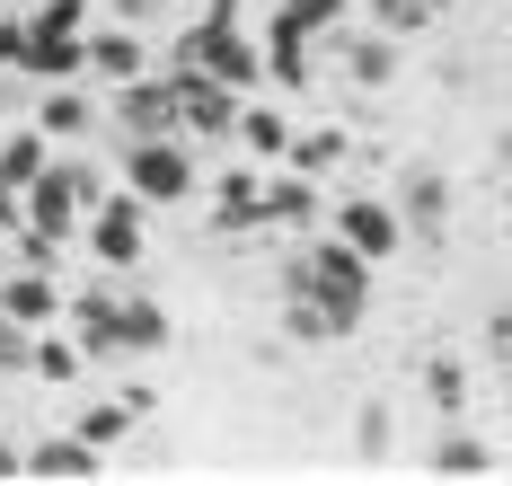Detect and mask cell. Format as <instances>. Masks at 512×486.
I'll return each mask as SVG.
<instances>
[{
  "instance_id": "1",
  "label": "cell",
  "mask_w": 512,
  "mask_h": 486,
  "mask_svg": "<svg viewBox=\"0 0 512 486\" xmlns=\"http://www.w3.org/2000/svg\"><path fill=\"white\" fill-rule=\"evenodd\" d=\"M283 292H301V301H327L336 319H362V301H371V257H362V248H345V239H318L309 257H292Z\"/></svg>"
},
{
  "instance_id": "2",
  "label": "cell",
  "mask_w": 512,
  "mask_h": 486,
  "mask_svg": "<svg viewBox=\"0 0 512 486\" xmlns=\"http://www.w3.org/2000/svg\"><path fill=\"white\" fill-rule=\"evenodd\" d=\"M177 62L212 71V80H221V89H239V98H248L256 80H265V54H256L248 36H239V9H230V0H221V9H212L204 27H195V36L177 45Z\"/></svg>"
},
{
  "instance_id": "3",
  "label": "cell",
  "mask_w": 512,
  "mask_h": 486,
  "mask_svg": "<svg viewBox=\"0 0 512 486\" xmlns=\"http://www.w3.org/2000/svg\"><path fill=\"white\" fill-rule=\"evenodd\" d=\"M124 177H133V195H142V204H177V195H195V160H186V142H177V133L133 142Z\"/></svg>"
},
{
  "instance_id": "4",
  "label": "cell",
  "mask_w": 512,
  "mask_h": 486,
  "mask_svg": "<svg viewBox=\"0 0 512 486\" xmlns=\"http://www.w3.org/2000/svg\"><path fill=\"white\" fill-rule=\"evenodd\" d=\"M168 89H177V124H186V133H230V124H239V89H221L195 62H177Z\"/></svg>"
},
{
  "instance_id": "5",
  "label": "cell",
  "mask_w": 512,
  "mask_h": 486,
  "mask_svg": "<svg viewBox=\"0 0 512 486\" xmlns=\"http://www.w3.org/2000/svg\"><path fill=\"white\" fill-rule=\"evenodd\" d=\"M336 239H345V248H362V257L380 266V257H398L407 221H398V204H380V195H354V204H345V221H336Z\"/></svg>"
},
{
  "instance_id": "6",
  "label": "cell",
  "mask_w": 512,
  "mask_h": 486,
  "mask_svg": "<svg viewBox=\"0 0 512 486\" xmlns=\"http://www.w3.org/2000/svg\"><path fill=\"white\" fill-rule=\"evenodd\" d=\"M89 239H98L106 266H133L142 257V195H98L89 204Z\"/></svg>"
},
{
  "instance_id": "7",
  "label": "cell",
  "mask_w": 512,
  "mask_h": 486,
  "mask_svg": "<svg viewBox=\"0 0 512 486\" xmlns=\"http://www.w3.org/2000/svg\"><path fill=\"white\" fill-rule=\"evenodd\" d=\"M115 124H124L133 142H151V133H177V89H168V80H124V98H115Z\"/></svg>"
},
{
  "instance_id": "8",
  "label": "cell",
  "mask_w": 512,
  "mask_h": 486,
  "mask_svg": "<svg viewBox=\"0 0 512 486\" xmlns=\"http://www.w3.org/2000/svg\"><path fill=\"white\" fill-rule=\"evenodd\" d=\"M80 62H89V36H62V27H36L27 18V54H18L27 80H71Z\"/></svg>"
},
{
  "instance_id": "9",
  "label": "cell",
  "mask_w": 512,
  "mask_h": 486,
  "mask_svg": "<svg viewBox=\"0 0 512 486\" xmlns=\"http://www.w3.org/2000/svg\"><path fill=\"white\" fill-rule=\"evenodd\" d=\"M71 319H80V354H89V363L124 354V301H115V292H80Z\"/></svg>"
},
{
  "instance_id": "10",
  "label": "cell",
  "mask_w": 512,
  "mask_h": 486,
  "mask_svg": "<svg viewBox=\"0 0 512 486\" xmlns=\"http://www.w3.org/2000/svg\"><path fill=\"white\" fill-rule=\"evenodd\" d=\"M0 310H9L18 327H45L53 310H62V292L45 283V266H27V274H9V283H0Z\"/></svg>"
},
{
  "instance_id": "11",
  "label": "cell",
  "mask_w": 512,
  "mask_h": 486,
  "mask_svg": "<svg viewBox=\"0 0 512 486\" xmlns=\"http://www.w3.org/2000/svg\"><path fill=\"white\" fill-rule=\"evenodd\" d=\"M212 221H221V230H256V221H265V186H256L248 168H230V177L212 186Z\"/></svg>"
},
{
  "instance_id": "12",
  "label": "cell",
  "mask_w": 512,
  "mask_h": 486,
  "mask_svg": "<svg viewBox=\"0 0 512 486\" xmlns=\"http://www.w3.org/2000/svg\"><path fill=\"white\" fill-rule=\"evenodd\" d=\"M27 478H98V442H80V433L36 442V451H27Z\"/></svg>"
},
{
  "instance_id": "13",
  "label": "cell",
  "mask_w": 512,
  "mask_h": 486,
  "mask_svg": "<svg viewBox=\"0 0 512 486\" xmlns=\"http://www.w3.org/2000/svg\"><path fill=\"white\" fill-rule=\"evenodd\" d=\"M265 71H274L283 89H301V80H309V36L292 27V18H274V27H265Z\"/></svg>"
},
{
  "instance_id": "14",
  "label": "cell",
  "mask_w": 512,
  "mask_h": 486,
  "mask_svg": "<svg viewBox=\"0 0 512 486\" xmlns=\"http://www.w3.org/2000/svg\"><path fill=\"white\" fill-rule=\"evenodd\" d=\"M442 213H451V186H442V168H415L407 195H398V221H415V230H442Z\"/></svg>"
},
{
  "instance_id": "15",
  "label": "cell",
  "mask_w": 512,
  "mask_h": 486,
  "mask_svg": "<svg viewBox=\"0 0 512 486\" xmlns=\"http://www.w3.org/2000/svg\"><path fill=\"white\" fill-rule=\"evenodd\" d=\"M283 327H292L301 345H336V336H345L354 319H336L327 301H301V292H283Z\"/></svg>"
},
{
  "instance_id": "16",
  "label": "cell",
  "mask_w": 512,
  "mask_h": 486,
  "mask_svg": "<svg viewBox=\"0 0 512 486\" xmlns=\"http://www.w3.org/2000/svg\"><path fill=\"white\" fill-rule=\"evenodd\" d=\"M265 221H292V230H301V221H318V186H309L301 168L265 186Z\"/></svg>"
},
{
  "instance_id": "17",
  "label": "cell",
  "mask_w": 512,
  "mask_h": 486,
  "mask_svg": "<svg viewBox=\"0 0 512 486\" xmlns=\"http://www.w3.org/2000/svg\"><path fill=\"white\" fill-rule=\"evenodd\" d=\"M230 133H248L256 160H283V151H292V124H283L274 107H239V124H230Z\"/></svg>"
},
{
  "instance_id": "18",
  "label": "cell",
  "mask_w": 512,
  "mask_h": 486,
  "mask_svg": "<svg viewBox=\"0 0 512 486\" xmlns=\"http://www.w3.org/2000/svg\"><path fill=\"white\" fill-rule=\"evenodd\" d=\"M433 469H442V478H477V469H495V451H486L477 433H442V442H433Z\"/></svg>"
},
{
  "instance_id": "19",
  "label": "cell",
  "mask_w": 512,
  "mask_h": 486,
  "mask_svg": "<svg viewBox=\"0 0 512 486\" xmlns=\"http://www.w3.org/2000/svg\"><path fill=\"white\" fill-rule=\"evenodd\" d=\"M80 363H89L80 345H62V336H45V327H36V354H27V372H36V380H53V389H62V380H80Z\"/></svg>"
},
{
  "instance_id": "20",
  "label": "cell",
  "mask_w": 512,
  "mask_h": 486,
  "mask_svg": "<svg viewBox=\"0 0 512 486\" xmlns=\"http://www.w3.org/2000/svg\"><path fill=\"white\" fill-rule=\"evenodd\" d=\"M89 62H98L115 89H124V80H142V45H133V36H89Z\"/></svg>"
},
{
  "instance_id": "21",
  "label": "cell",
  "mask_w": 512,
  "mask_h": 486,
  "mask_svg": "<svg viewBox=\"0 0 512 486\" xmlns=\"http://www.w3.org/2000/svg\"><path fill=\"white\" fill-rule=\"evenodd\" d=\"M151 345H168V310L159 301H124V354H151Z\"/></svg>"
},
{
  "instance_id": "22",
  "label": "cell",
  "mask_w": 512,
  "mask_h": 486,
  "mask_svg": "<svg viewBox=\"0 0 512 486\" xmlns=\"http://www.w3.org/2000/svg\"><path fill=\"white\" fill-rule=\"evenodd\" d=\"M36 168H45V124H36V133H9V142H0V177H9V186H27Z\"/></svg>"
},
{
  "instance_id": "23",
  "label": "cell",
  "mask_w": 512,
  "mask_h": 486,
  "mask_svg": "<svg viewBox=\"0 0 512 486\" xmlns=\"http://www.w3.org/2000/svg\"><path fill=\"white\" fill-rule=\"evenodd\" d=\"M424 389H433V407H442V416H460V407H468V372L451 363V354H433V363H424Z\"/></svg>"
},
{
  "instance_id": "24",
  "label": "cell",
  "mask_w": 512,
  "mask_h": 486,
  "mask_svg": "<svg viewBox=\"0 0 512 486\" xmlns=\"http://www.w3.org/2000/svg\"><path fill=\"white\" fill-rule=\"evenodd\" d=\"M36 124H45V133H62V142H71V133H89V124H98V115H89V98H71V89H53L45 107H36Z\"/></svg>"
},
{
  "instance_id": "25",
  "label": "cell",
  "mask_w": 512,
  "mask_h": 486,
  "mask_svg": "<svg viewBox=\"0 0 512 486\" xmlns=\"http://www.w3.org/2000/svg\"><path fill=\"white\" fill-rule=\"evenodd\" d=\"M283 160L301 168V177H318V168L345 160V133H292V151H283Z\"/></svg>"
},
{
  "instance_id": "26",
  "label": "cell",
  "mask_w": 512,
  "mask_h": 486,
  "mask_svg": "<svg viewBox=\"0 0 512 486\" xmlns=\"http://www.w3.org/2000/svg\"><path fill=\"white\" fill-rule=\"evenodd\" d=\"M345 54H354V62H345V71H354L362 89H380V80L398 71V54H389V36H362V45H345Z\"/></svg>"
},
{
  "instance_id": "27",
  "label": "cell",
  "mask_w": 512,
  "mask_h": 486,
  "mask_svg": "<svg viewBox=\"0 0 512 486\" xmlns=\"http://www.w3.org/2000/svg\"><path fill=\"white\" fill-rule=\"evenodd\" d=\"M124 425H133V407H124V398H115V407H80V442H124Z\"/></svg>"
},
{
  "instance_id": "28",
  "label": "cell",
  "mask_w": 512,
  "mask_h": 486,
  "mask_svg": "<svg viewBox=\"0 0 512 486\" xmlns=\"http://www.w3.org/2000/svg\"><path fill=\"white\" fill-rule=\"evenodd\" d=\"M371 18H380V36H415L433 18V0H371Z\"/></svg>"
},
{
  "instance_id": "29",
  "label": "cell",
  "mask_w": 512,
  "mask_h": 486,
  "mask_svg": "<svg viewBox=\"0 0 512 486\" xmlns=\"http://www.w3.org/2000/svg\"><path fill=\"white\" fill-rule=\"evenodd\" d=\"M283 18H292L301 36H327V27L345 18V0H283Z\"/></svg>"
},
{
  "instance_id": "30",
  "label": "cell",
  "mask_w": 512,
  "mask_h": 486,
  "mask_svg": "<svg viewBox=\"0 0 512 486\" xmlns=\"http://www.w3.org/2000/svg\"><path fill=\"white\" fill-rule=\"evenodd\" d=\"M27 354H36V327H18L0 310V372H27Z\"/></svg>"
},
{
  "instance_id": "31",
  "label": "cell",
  "mask_w": 512,
  "mask_h": 486,
  "mask_svg": "<svg viewBox=\"0 0 512 486\" xmlns=\"http://www.w3.org/2000/svg\"><path fill=\"white\" fill-rule=\"evenodd\" d=\"M354 451H362V460H380V451H389V407H362V425H354Z\"/></svg>"
},
{
  "instance_id": "32",
  "label": "cell",
  "mask_w": 512,
  "mask_h": 486,
  "mask_svg": "<svg viewBox=\"0 0 512 486\" xmlns=\"http://www.w3.org/2000/svg\"><path fill=\"white\" fill-rule=\"evenodd\" d=\"M80 18H89L80 0H45V9H36V27H62V36H80Z\"/></svg>"
},
{
  "instance_id": "33",
  "label": "cell",
  "mask_w": 512,
  "mask_h": 486,
  "mask_svg": "<svg viewBox=\"0 0 512 486\" xmlns=\"http://www.w3.org/2000/svg\"><path fill=\"white\" fill-rule=\"evenodd\" d=\"M486 345H495V363H512V310H495V319H486Z\"/></svg>"
},
{
  "instance_id": "34",
  "label": "cell",
  "mask_w": 512,
  "mask_h": 486,
  "mask_svg": "<svg viewBox=\"0 0 512 486\" xmlns=\"http://www.w3.org/2000/svg\"><path fill=\"white\" fill-rule=\"evenodd\" d=\"M18 54H27V27H9V18H0V71H18Z\"/></svg>"
},
{
  "instance_id": "35",
  "label": "cell",
  "mask_w": 512,
  "mask_h": 486,
  "mask_svg": "<svg viewBox=\"0 0 512 486\" xmlns=\"http://www.w3.org/2000/svg\"><path fill=\"white\" fill-rule=\"evenodd\" d=\"M18 469H27V451H18V442H0V478H18Z\"/></svg>"
},
{
  "instance_id": "36",
  "label": "cell",
  "mask_w": 512,
  "mask_h": 486,
  "mask_svg": "<svg viewBox=\"0 0 512 486\" xmlns=\"http://www.w3.org/2000/svg\"><path fill=\"white\" fill-rule=\"evenodd\" d=\"M9 221H18V186L0 177V230H9Z\"/></svg>"
},
{
  "instance_id": "37",
  "label": "cell",
  "mask_w": 512,
  "mask_h": 486,
  "mask_svg": "<svg viewBox=\"0 0 512 486\" xmlns=\"http://www.w3.org/2000/svg\"><path fill=\"white\" fill-rule=\"evenodd\" d=\"M495 160H504V168H512V133H504V151H495Z\"/></svg>"
}]
</instances>
